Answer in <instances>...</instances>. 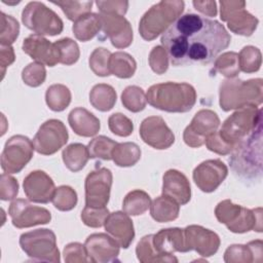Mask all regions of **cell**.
I'll return each instance as SVG.
<instances>
[{
  "label": "cell",
  "mask_w": 263,
  "mask_h": 263,
  "mask_svg": "<svg viewBox=\"0 0 263 263\" xmlns=\"http://www.w3.org/2000/svg\"><path fill=\"white\" fill-rule=\"evenodd\" d=\"M153 246L161 255H173L174 252L186 253L188 252L185 241L184 229L181 228H166L159 230L153 234Z\"/></svg>",
  "instance_id": "d4e9b609"
},
{
  "label": "cell",
  "mask_w": 263,
  "mask_h": 263,
  "mask_svg": "<svg viewBox=\"0 0 263 263\" xmlns=\"http://www.w3.org/2000/svg\"><path fill=\"white\" fill-rule=\"evenodd\" d=\"M194 8L208 16H216L217 4L215 1H193Z\"/></svg>",
  "instance_id": "11a10c76"
},
{
  "label": "cell",
  "mask_w": 263,
  "mask_h": 263,
  "mask_svg": "<svg viewBox=\"0 0 263 263\" xmlns=\"http://www.w3.org/2000/svg\"><path fill=\"white\" fill-rule=\"evenodd\" d=\"M45 102L50 110L63 111L71 103V91L64 84H52L46 89Z\"/></svg>",
  "instance_id": "d590c367"
},
{
  "label": "cell",
  "mask_w": 263,
  "mask_h": 263,
  "mask_svg": "<svg viewBox=\"0 0 263 263\" xmlns=\"http://www.w3.org/2000/svg\"><path fill=\"white\" fill-rule=\"evenodd\" d=\"M220 125V118L216 112L202 109L192 118L190 124L186 126L183 140L186 145L192 148H198L204 144L205 138L216 132Z\"/></svg>",
  "instance_id": "5bb4252c"
},
{
  "label": "cell",
  "mask_w": 263,
  "mask_h": 263,
  "mask_svg": "<svg viewBox=\"0 0 263 263\" xmlns=\"http://www.w3.org/2000/svg\"><path fill=\"white\" fill-rule=\"evenodd\" d=\"M160 41L172 65L179 67L212 63L229 46L231 37L218 21L186 13L170 26Z\"/></svg>",
  "instance_id": "6da1fadb"
},
{
  "label": "cell",
  "mask_w": 263,
  "mask_h": 263,
  "mask_svg": "<svg viewBox=\"0 0 263 263\" xmlns=\"http://www.w3.org/2000/svg\"><path fill=\"white\" fill-rule=\"evenodd\" d=\"M140 137L144 143L154 149L170 148L175 142V135L160 116L145 118L140 125Z\"/></svg>",
  "instance_id": "e0dca14e"
},
{
  "label": "cell",
  "mask_w": 263,
  "mask_h": 263,
  "mask_svg": "<svg viewBox=\"0 0 263 263\" xmlns=\"http://www.w3.org/2000/svg\"><path fill=\"white\" fill-rule=\"evenodd\" d=\"M230 168L241 181H258L262 176V121L230 152Z\"/></svg>",
  "instance_id": "7a4b0ae2"
},
{
  "label": "cell",
  "mask_w": 263,
  "mask_h": 263,
  "mask_svg": "<svg viewBox=\"0 0 263 263\" xmlns=\"http://www.w3.org/2000/svg\"><path fill=\"white\" fill-rule=\"evenodd\" d=\"M185 241L188 252L194 250L202 257H211L220 247L219 235L202 226L190 225L184 229Z\"/></svg>",
  "instance_id": "d6986e66"
},
{
  "label": "cell",
  "mask_w": 263,
  "mask_h": 263,
  "mask_svg": "<svg viewBox=\"0 0 263 263\" xmlns=\"http://www.w3.org/2000/svg\"><path fill=\"white\" fill-rule=\"evenodd\" d=\"M220 4V17L227 23L229 30L237 35L251 36L258 26V18L246 9L245 1H225Z\"/></svg>",
  "instance_id": "8fae6325"
},
{
  "label": "cell",
  "mask_w": 263,
  "mask_h": 263,
  "mask_svg": "<svg viewBox=\"0 0 263 263\" xmlns=\"http://www.w3.org/2000/svg\"><path fill=\"white\" fill-rule=\"evenodd\" d=\"M219 96L221 109L226 112L248 105L259 106L263 101V81L261 78L247 81L228 78L220 84Z\"/></svg>",
  "instance_id": "277c9868"
},
{
  "label": "cell",
  "mask_w": 263,
  "mask_h": 263,
  "mask_svg": "<svg viewBox=\"0 0 263 263\" xmlns=\"http://www.w3.org/2000/svg\"><path fill=\"white\" fill-rule=\"evenodd\" d=\"M141 158L140 147L133 142L117 143L112 152V160L116 165L127 167L135 165Z\"/></svg>",
  "instance_id": "836d02e7"
},
{
  "label": "cell",
  "mask_w": 263,
  "mask_h": 263,
  "mask_svg": "<svg viewBox=\"0 0 263 263\" xmlns=\"http://www.w3.org/2000/svg\"><path fill=\"white\" fill-rule=\"evenodd\" d=\"M111 54L112 53L104 47H98L91 52L88 63L89 68L96 75L101 77L111 75L109 71V59Z\"/></svg>",
  "instance_id": "7bdbcfd3"
},
{
  "label": "cell",
  "mask_w": 263,
  "mask_h": 263,
  "mask_svg": "<svg viewBox=\"0 0 263 263\" xmlns=\"http://www.w3.org/2000/svg\"><path fill=\"white\" fill-rule=\"evenodd\" d=\"M261 239L250 241L247 245H231L224 254V261L230 262H261L262 261Z\"/></svg>",
  "instance_id": "4316f807"
},
{
  "label": "cell",
  "mask_w": 263,
  "mask_h": 263,
  "mask_svg": "<svg viewBox=\"0 0 263 263\" xmlns=\"http://www.w3.org/2000/svg\"><path fill=\"white\" fill-rule=\"evenodd\" d=\"M184 6V1L180 0H163L151 6L139 23V32L142 38L151 41L159 34H163L180 17Z\"/></svg>",
  "instance_id": "5b68a950"
},
{
  "label": "cell",
  "mask_w": 263,
  "mask_h": 263,
  "mask_svg": "<svg viewBox=\"0 0 263 263\" xmlns=\"http://www.w3.org/2000/svg\"><path fill=\"white\" fill-rule=\"evenodd\" d=\"M109 129L116 136L128 137L134 130L133 121L121 113H114L108 118Z\"/></svg>",
  "instance_id": "c3c4849f"
},
{
  "label": "cell",
  "mask_w": 263,
  "mask_h": 263,
  "mask_svg": "<svg viewBox=\"0 0 263 263\" xmlns=\"http://www.w3.org/2000/svg\"><path fill=\"white\" fill-rule=\"evenodd\" d=\"M22 22L38 35L55 36L63 32L62 18L45 4L38 1L29 2L22 11Z\"/></svg>",
  "instance_id": "9c48e42d"
},
{
  "label": "cell",
  "mask_w": 263,
  "mask_h": 263,
  "mask_svg": "<svg viewBox=\"0 0 263 263\" xmlns=\"http://www.w3.org/2000/svg\"><path fill=\"white\" fill-rule=\"evenodd\" d=\"M214 72H219L227 78L236 77L239 73L238 53L228 51L218 57L214 64Z\"/></svg>",
  "instance_id": "ab89813d"
},
{
  "label": "cell",
  "mask_w": 263,
  "mask_h": 263,
  "mask_svg": "<svg viewBox=\"0 0 263 263\" xmlns=\"http://www.w3.org/2000/svg\"><path fill=\"white\" fill-rule=\"evenodd\" d=\"M20 33V25L17 21L11 16L1 12V31H0V42L1 45L9 46L12 44Z\"/></svg>",
  "instance_id": "f6af8a7d"
},
{
  "label": "cell",
  "mask_w": 263,
  "mask_h": 263,
  "mask_svg": "<svg viewBox=\"0 0 263 263\" xmlns=\"http://www.w3.org/2000/svg\"><path fill=\"white\" fill-rule=\"evenodd\" d=\"M60 6L68 20L75 22L80 16L89 13L92 7V1H51Z\"/></svg>",
  "instance_id": "b9f144b4"
},
{
  "label": "cell",
  "mask_w": 263,
  "mask_h": 263,
  "mask_svg": "<svg viewBox=\"0 0 263 263\" xmlns=\"http://www.w3.org/2000/svg\"><path fill=\"white\" fill-rule=\"evenodd\" d=\"M137 69V63L135 59L123 51H116L111 54L109 59V71L110 74L115 75L118 78H130L134 76Z\"/></svg>",
  "instance_id": "1f68e13d"
},
{
  "label": "cell",
  "mask_w": 263,
  "mask_h": 263,
  "mask_svg": "<svg viewBox=\"0 0 263 263\" xmlns=\"http://www.w3.org/2000/svg\"><path fill=\"white\" fill-rule=\"evenodd\" d=\"M102 31L116 48H125L133 42V29L129 22L117 13H100Z\"/></svg>",
  "instance_id": "ffe728a7"
},
{
  "label": "cell",
  "mask_w": 263,
  "mask_h": 263,
  "mask_svg": "<svg viewBox=\"0 0 263 263\" xmlns=\"http://www.w3.org/2000/svg\"><path fill=\"white\" fill-rule=\"evenodd\" d=\"M105 230L118 242L119 247L127 249L135 238V229L129 215L124 212L109 214L105 222Z\"/></svg>",
  "instance_id": "603a6c76"
},
{
  "label": "cell",
  "mask_w": 263,
  "mask_h": 263,
  "mask_svg": "<svg viewBox=\"0 0 263 263\" xmlns=\"http://www.w3.org/2000/svg\"><path fill=\"white\" fill-rule=\"evenodd\" d=\"M18 193L17 181L4 173L0 178V198L2 200H12Z\"/></svg>",
  "instance_id": "f907efd6"
},
{
  "label": "cell",
  "mask_w": 263,
  "mask_h": 263,
  "mask_svg": "<svg viewBox=\"0 0 263 263\" xmlns=\"http://www.w3.org/2000/svg\"><path fill=\"white\" fill-rule=\"evenodd\" d=\"M68 122L74 133L81 137H93L101 127L99 118L82 107H77L69 113Z\"/></svg>",
  "instance_id": "484cf974"
},
{
  "label": "cell",
  "mask_w": 263,
  "mask_h": 263,
  "mask_svg": "<svg viewBox=\"0 0 263 263\" xmlns=\"http://www.w3.org/2000/svg\"><path fill=\"white\" fill-rule=\"evenodd\" d=\"M109 214V210L106 206L91 208L85 205L81 212V220L88 227L99 228L105 225L106 219Z\"/></svg>",
  "instance_id": "bcb514c9"
},
{
  "label": "cell",
  "mask_w": 263,
  "mask_h": 263,
  "mask_svg": "<svg viewBox=\"0 0 263 263\" xmlns=\"http://www.w3.org/2000/svg\"><path fill=\"white\" fill-rule=\"evenodd\" d=\"M262 121V110L254 105H248L237 109L222 124L218 132L220 137L233 147L254 127Z\"/></svg>",
  "instance_id": "52a82bcc"
},
{
  "label": "cell",
  "mask_w": 263,
  "mask_h": 263,
  "mask_svg": "<svg viewBox=\"0 0 263 263\" xmlns=\"http://www.w3.org/2000/svg\"><path fill=\"white\" fill-rule=\"evenodd\" d=\"M117 100L115 89L106 83L96 84L89 92V102L99 111L107 112L111 110Z\"/></svg>",
  "instance_id": "f546056e"
},
{
  "label": "cell",
  "mask_w": 263,
  "mask_h": 263,
  "mask_svg": "<svg viewBox=\"0 0 263 263\" xmlns=\"http://www.w3.org/2000/svg\"><path fill=\"white\" fill-rule=\"evenodd\" d=\"M51 201L59 211H71L77 204V193L70 186L63 185L55 188Z\"/></svg>",
  "instance_id": "60d3db41"
},
{
  "label": "cell",
  "mask_w": 263,
  "mask_h": 263,
  "mask_svg": "<svg viewBox=\"0 0 263 263\" xmlns=\"http://www.w3.org/2000/svg\"><path fill=\"white\" fill-rule=\"evenodd\" d=\"M0 62H1V68H2V77H3L5 68L10 66L14 62V51L10 45L9 46L1 45Z\"/></svg>",
  "instance_id": "9f6ffc18"
},
{
  "label": "cell",
  "mask_w": 263,
  "mask_h": 263,
  "mask_svg": "<svg viewBox=\"0 0 263 263\" xmlns=\"http://www.w3.org/2000/svg\"><path fill=\"white\" fill-rule=\"evenodd\" d=\"M204 144L210 151L215 152L220 155H227L234 148L232 145H229L226 142H224V140L220 137V135L217 130L212 133L211 135H209L205 138Z\"/></svg>",
  "instance_id": "816d5d0a"
},
{
  "label": "cell",
  "mask_w": 263,
  "mask_h": 263,
  "mask_svg": "<svg viewBox=\"0 0 263 263\" xmlns=\"http://www.w3.org/2000/svg\"><path fill=\"white\" fill-rule=\"evenodd\" d=\"M146 99L155 109L170 113H185L195 105L196 91L189 83L168 81L151 85Z\"/></svg>",
  "instance_id": "3957f363"
},
{
  "label": "cell",
  "mask_w": 263,
  "mask_h": 263,
  "mask_svg": "<svg viewBox=\"0 0 263 263\" xmlns=\"http://www.w3.org/2000/svg\"><path fill=\"white\" fill-rule=\"evenodd\" d=\"M23 50L32 60L49 67L60 63V51L55 43L38 34L28 36L23 42Z\"/></svg>",
  "instance_id": "7402d4cb"
},
{
  "label": "cell",
  "mask_w": 263,
  "mask_h": 263,
  "mask_svg": "<svg viewBox=\"0 0 263 263\" xmlns=\"http://www.w3.org/2000/svg\"><path fill=\"white\" fill-rule=\"evenodd\" d=\"M153 234L146 235L138 242L136 248L137 258L140 262H178V259L174 255H161L153 246Z\"/></svg>",
  "instance_id": "d6a6232c"
},
{
  "label": "cell",
  "mask_w": 263,
  "mask_h": 263,
  "mask_svg": "<svg viewBox=\"0 0 263 263\" xmlns=\"http://www.w3.org/2000/svg\"><path fill=\"white\" fill-rule=\"evenodd\" d=\"M121 102L128 111L137 113L145 109L147 99L144 90L141 87L137 85H129L122 91Z\"/></svg>",
  "instance_id": "8d00e7d4"
},
{
  "label": "cell",
  "mask_w": 263,
  "mask_h": 263,
  "mask_svg": "<svg viewBox=\"0 0 263 263\" xmlns=\"http://www.w3.org/2000/svg\"><path fill=\"white\" fill-rule=\"evenodd\" d=\"M217 220L225 224L234 233H245L250 230L262 232V209H247L234 204L230 199L220 201L215 209Z\"/></svg>",
  "instance_id": "8992f818"
},
{
  "label": "cell",
  "mask_w": 263,
  "mask_h": 263,
  "mask_svg": "<svg viewBox=\"0 0 263 263\" xmlns=\"http://www.w3.org/2000/svg\"><path fill=\"white\" fill-rule=\"evenodd\" d=\"M228 167L220 159H208L199 163L192 173L196 186L205 193L214 192L226 179Z\"/></svg>",
  "instance_id": "2e32d148"
},
{
  "label": "cell",
  "mask_w": 263,
  "mask_h": 263,
  "mask_svg": "<svg viewBox=\"0 0 263 263\" xmlns=\"http://www.w3.org/2000/svg\"><path fill=\"white\" fill-rule=\"evenodd\" d=\"M23 81L32 87L41 85L46 78L45 67L37 62L29 64L22 72Z\"/></svg>",
  "instance_id": "7dc6e473"
},
{
  "label": "cell",
  "mask_w": 263,
  "mask_h": 263,
  "mask_svg": "<svg viewBox=\"0 0 263 263\" xmlns=\"http://www.w3.org/2000/svg\"><path fill=\"white\" fill-rule=\"evenodd\" d=\"M34 145L31 140L23 135L10 137L1 153V168L6 174L20 173L32 159Z\"/></svg>",
  "instance_id": "30bf717a"
},
{
  "label": "cell",
  "mask_w": 263,
  "mask_h": 263,
  "mask_svg": "<svg viewBox=\"0 0 263 263\" xmlns=\"http://www.w3.org/2000/svg\"><path fill=\"white\" fill-rule=\"evenodd\" d=\"M162 181V195L174 199L180 205L190 201L191 187L183 173L177 170H168L164 173Z\"/></svg>",
  "instance_id": "cb8c5ba5"
},
{
  "label": "cell",
  "mask_w": 263,
  "mask_h": 263,
  "mask_svg": "<svg viewBox=\"0 0 263 263\" xmlns=\"http://www.w3.org/2000/svg\"><path fill=\"white\" fill-rule=\"evenodd\" d=\"M64 258L65 262L68 263L89 261L84 249V245H81L79 242L68 243L64 249Z\"/></svg>",
  "instance_id": "f5cc1de1"
},
{
  "label": "cell",
  "mask_w": 263,
  "mask_h": 263,
  "mask_svg": "<svg viewBox=\"0 0 263 263\" xmlns=\"http://www.w3.org/2000/svg\"><path fill=\"white\" fill-rule=\"evenodd\" d=\"M149 65L156 74H163L168 68V55L162 46H154L149 53Z\"/></svg>",
  "instance_id": "681fc988"
},
{
  "label": "cell",
  "mask_w": 263,
  "mask_h": 263,
  "mask_svg": "<svg viewBox=\"0 0 263 263\" xmlns=\"http://www.w3.org/2000/svg\"><path fill=\"white\" fill-rule=\"evenodd\" d=\"M22 250L33 261L59 263L60 251L57 247V237L52 230L41 228L23 233L20 236Z\"/></svg>",
  "instance_id": "ba28073f"
},
{
  "label": "cell",
  "mask_w": 263,
  "mask_h": 263,
  "mask_svg": "<svg viewBox=\"0 0 263 263\" xmlns=\"http://www.w3.org/2000/svg\"><path fill=\"white\" fill-rule=\"evenodd\" d=\"M112 173L107 167H99L90 172L84 182L85 205L104 208L110 198L112 186Z\"/></svg>",
  "instance_id": "4fadbf2b"
},
{
  "label": "cell",
  "mask_w": 263,
  "mask_h": 263,
  "mask_svg": "<svg viewBox=\"0 0 263 263\" xmlns=\"http://www.w3.org/2000/svg\"><path fill=\"white\" fill-rule=\"evenodd\" d=\"M100 13H117L124 15L127 11V1H97L96 2Z\"/></svg>",
  "instance_id": "db71d44e"
},
{
  "label": "cell",
  "mask_w": 263,
  "mask_h": 263,
  "mask_svg": "<svg viewBox=\"0 0 263 263\" xmlns=\"http://www.w3.org/2000/svg\"><path fill=\"white\" fill-rule=\"evenodd\" d=\"M24 192L28 199L37 203H48L55 191L54 182L43 171H33L24 179Z\"/></svg>",
  "instance_id": "44dd1931"
},
{
  "label": "cell",
  "mask_w": 263,
  "mask_h": 263,
  "mask_svg": "<svg viewBox=\"0 0 263 263\" xmlns=\"http://www.w3.org/2000/svg\"><path fill=\"white\" fill-rule=\"evenodd\" d=\"M262 63L261 51L252 45L245 46L238 54L239 71L245 73H253L260 69Z\"/></svg>",
  "instance_id": "f35d334b"
},
{
  "label": "cell",
  "mask_w": 263,
  "mask_h": 263,
  "mask_svg": "<svg viewBox=\"0 0 263 263\" xmlns=\"http://www.w3.org/2000/svg\"><path fill=\"white\" fill-rule=\"evenodd\" d=\"M68 130L59 119H48L41 124L33 139L36 152L51 155L58 152L68 142Z\"/></svg>",
  "instance_id": "7c38bea8"
},
{
  "label": "cell",
  "mask_w": 263,
  "mask_h": 263,
  "mask_svg": "<svg viewBox=\"0 0 263 263\" xmlns=\"http://www.w3.org/2000/svg\"><path fill=\"white\" fill-rule=\"evenodd\" d=\"M117 143L106 136H99L92 139L87 146L89 158L111 160L112 152Z\"/></svg>",
  "instance_id": "74e56055"
},
{
  "label": "cell",
  "mask_w": 263,
  "mask_h": 263,
  "mask_svg": "<svg viewBox=\"0 0 263 263\" xmlns=\"http://www.w3.org/2000/svg\"><path fill=\"white\" fill-rule=\"evenodd\" d=\"M12 225L18 229L47 224L51 220L50 212L41 206L33 205L26 199H14L8 209Z\"/></svg>",
  "instance_id": "9a60e30c"
},
{
  "label": "cell",
  "mask_w": 263,
  "mask_h": 263,
  "mask_svg": "<svg viewBox=\"0 0 263 263\" xmlns=\"http://www.w3.org/2000/svg\"><path fill=\"white\" fill-rule=\"evenodd\" d=\"M72 30L75 37L82 42L92 39L102 30L100 14L89 12L80 16L74 22Z\"/></svg>",
  "instance_id": "f1b7e54d"
},
{
  "label": "cell",
  "mask_w": 263,
  "mask_h": 263,
  "mask_svg": "<svg viewBox=\"0 0 263 263\" xmlns=\"http://www.w3.org/2000/svg\"><path fill=\"white\" fill-rule=\"evenodd\" d=\"M179 212L180 204L164 195L155 198L150 204V215L153 220L159 223L176 220L179 216Z\"/></svg>",
  "instance_id": "83f0119b"
},
{
  "label": "cell",
  "mask_w": 263,
  "mask_h": 263,
  "mask_svg": "<svg viewBox=\"0 0 263 263\" xmlns=\"http://www.w3.org/2000/svg\"><path fill=\"white\" fill-rule=\"evenodd\" d=\"M84 249L90 262L107 263L118 261L119 245L106 233H93L87 236Z\"/></svg>",
  "instance_id": "ac0fdd59"
},
{
  "label": "cell",
  "mask_w": 263,
  "mask_h": 263,
  "mask_svg": "<svg viewBox=\"0 0 263 263\" xmlns=\"http://www.w3.org/2000/svg\"><path fill=\"white\" fill-rule=\"evenodd\" d=\"M62 157L67 168L76 173L85 166L89 158V153L87 147L83 144L72 143L63 150Z\"/></svg>",
  "instance_id": "4dcf8cb0"
},
{
  "label": "cell",
  "mask_w": 263,
  "mask_h": 263,
  "mask_svg": "<svg viewBox=\"0 0 263 263\" xmlns=\"http://www.w3.org/2000/svg\"><path fill=\"white\" fill-rule=\"evenodd\" d=\"M151 204V198L149 194L143 190L136 189L128 192L123 201V212L129 216H139L144 214Z\"/></svg>",
  "instance_id": "e575fe53"
},
{
  "label": "cell",
  "mask_w": 263,
  "mask_h": 263,
  "mask_svg": "<svg viewBox=\"0 0 263 263\" xmlns=\"http://www.w3.org/2000/svg\"><path fill=\"white\" fill-rule=\"evenodd\" d=\"M55 45L60 51V63L66 66L75 64L80 55L78 44L71 38H62L57 40Z\"/></svg>",
  "instance_id": "ee69618b"
}]
</instances>
